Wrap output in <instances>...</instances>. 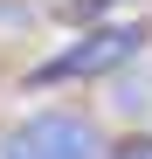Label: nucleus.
I'll use <instances>...</instances> for the list:
<instances>
[{"label": "nucleus", "instance_id": "1", "mask_svg": "<svg viewBox=\"0 0 152 159\" xmlns=\"http://www.w3.org/2000/svg\"><path fill=\"white\" fill-rule=\"evenodd\" d=\"M145 56V21H90L83 35H69L48 62H35L21 76V90H62V83H97L118 76Z\"/></svg>", "mask_w": 152, "mask_h": 159}, {"label": "nucleus", "instance_id": "2", "mask_svg": "<svg viewBox=\"0 0 152 159\" xmlns=\"http://www.w3.org/2000/svg\"><path fill=\"white\" fill-rule=\"evenodd\" d=\"M0 159H104V125L90 111H35L0 139Z\"/></svg>", "mask_w": 152, "mask_h": 159}, {"label": "nucleus", "instance_id": "3", "mask_svg": "<svg viewBox=\"0 0 152 159\" xmlns=\"http://www.w3.org/2000/svg\"><path fill=\"white\" fill-rule=\"evenodd\" d=\"M104 159H152V131H124L118 145H104Z\"/></svg>", "mask_w": 152, "mask_h": 159}, {"label": "nucleus", "instance_id": "4", "mask_svg": "<svg viewBox=\"0 0 152 159\" xmlns=\"http://www.w3.org/2000/svg\"><path fill=\"white\" fill-rule=\"evenodd\" d=\"M104 7H118V0H69V14H62V21H76V14L90 21V14H104Z\"/></svg>", "mask_w": 152, "mask_h": 159}]
</instances>
